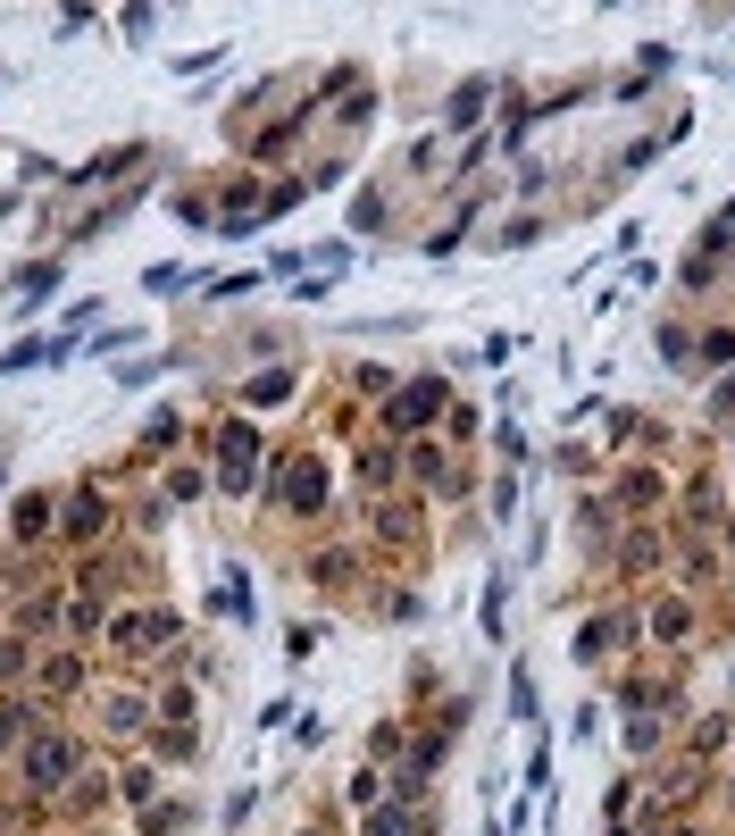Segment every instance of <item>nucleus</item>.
I'll return each instance as SVG.
<instances>
[{
  "label": "nucleus",
  "instance_id": "nucleus-1",
  "mask_svg": "<svg viewBox=\"0 0 735 836\" xmlns=\"http://www.w3.org/2000/svg\"><path fill=\"white\" fill-rule=\"evenodd\" d=\"M435 402H443L435 385H418V393H401V402H393V427H410V418H426V410H435Z\"/></svg>",
  "mask_w": 735,
  "mask_h": 836
},
{
  "label": "nucleus",
  "instance_id": "nucleus-2",
  "mask_svg": "<svg viewBox=\"0 0 735 836\" xmlns=\"http://www.w3.org/2000/svg\"><path fill=\"white\" fill-rule=\"evenodd\" d=\"M251 469V427H226V477Z\"/></svg>",
  "mask_w": 735,
  "mask_h": 836
},
{
  "label": "nucleus",
  "instance_id": "nucleus-3",
  "mask_svg": "<svg viewBox=\"0 0 735 836\" xmlns=\"http://www.w3.org/2000/svg\"><path fill=\"white\" fill-rule=\"evenodd\" d=\"M59 770H67V745H42V753H34V778H42V786H51Z\"/></svg>",
  "mask_w": 735,
  "mask_h": 836
}]
</instances>
